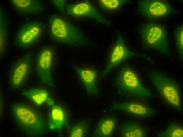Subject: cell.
Returning <instances> with one entry per match:
<instances>
[{"mask_svg": "<svg viewBox=\"0 0 183 137\" xmlns=\"http://www.w3.org/2000/svg\"><path fill=\"white\" fill-rule=\"evenodd\" d=\"M66 120V115L62 108L57 105H52L49 123L50 129L61 130L65 125Z\"/></svg>", "mask_w": 183, "mask_h": 137, "instance_id": "16", "label": "cell"}, {"mask_svg": "<svg viewBox=\"0 0 183 137\" xmlns=\"http://www.w3.org/2000/svg\"><path fill=\"white\" fill-rule=\"evenodd\" d=\"M138 32L144 45L170 56L168 35L165 26L152 23H144L139 26Z\"/></svg>", "mask_w": 183, "mask_h": 137, "instance_id": "5", "label": "cell"}, {"mask_svg": "<svg viewBox=\"0 0 183 137\" xmlns=\"http://www.w3.org/2000/svg\"><path fill=\"white\" fill-rule=\"evenodd\" d=\"M183 25L181 24L178 27L175 32L176 40V45L181 58L183 56Z\"/></svg>", "mask_w": 183, "mask_h": 137, "instance_id": "23", "label": "cell"}, {"mask_svg": "<svg viewBox=\"0 0 183 137\" xmlns=\"http://www.w3.org/2000/svg\"><path fill=\"white\" fill-rule=\"evenodd\" d=\"M52 2L54 4L57 9L62 14H65V6L67 2V0H52Z\"/></svg>", "mask_w": 183, "mask_h": 137, "instance_id": "24", "label": "cell"}, {"mask_svg": "<svg viewBox=\"0 0 183 137\" xmlns=\"http://www.w3.org/2000/svg\"><path fill=\"white\" fill-rule=\"evenodd\" d=\"M6 18L4 11L0 9V52L2 55L6 46L8 33Z\"/></svg>", "mask_w": 183, "mask_h": 137, "instance_id": "19", "label": "cell"}, {"mask_svg": "<svg viewBox=\"0 0 183 137\" xmlns=\"http://www.w3.org/2000/svg\"><path fill=\"white\" fill-rule=\"evenodd\" d=\"M136 55V53L127 48L122 34L118 33L116 41L110 52L108 63L102 73V79H105L111 70L120 63Z\"/></svg>", "mask_w": 183, "mask_h": 137, "instance_id": "11", "label": "cell"}, {"mask_svg": "<svg viewBox=\"0 0 183 137\" xmlns=\"http://www.w3.org/2000/svg\"><path fill=\"white\" fill-rule=\"evenodd\" d=\"M89 123L86 121L81 122L73 126L70 130L69 136L82 137L86 134L89 127Z\"/></svg>", "mask_w": 183, "mask_h": 137, "instance_id": "22", "label": "cell"}, {"mask_svg": "<svg viewBox=\"0 0 183 137\" xmlns=\"http://www.w3.org/2000/svg\"><path fill=\"white\" fill-rule=\"evenodd\" d=\"M109 111H120L142 118L155 115V109L142 103L131 101H112Z\"/></svg>", "mask_w": 183, "mask_h": 137, "instance_id": "12", "label": "cell"}, {"mask_svg": "<svg viewBox=\"0 0 183 137\" xmlns=\"http://www.w3.org/2000/svg\"><path fill=\"white\" fill-rule=\"evenodd\" d=\"M116 123L113 117L106 118L101 120L95 128L92 134L94 137L111 136L115 130Z\"/></svg>", "mask_w": 183, "mask_h": 137, "instance_id": "17", "label": "cell"}, {"mask_svg": "<svg viewBox=\"0 0 183 137\" xmlns=\"http://www.w3.org/2000/svg\"><path fill=\"white\" fill-rule=\"evenodd\" d=\"M12 116L17 127L28 136H39L47 130L44 117L40 113L29 105L16 104L10 107Z\"/></svg>", "mask_w": 183, "mask_h": 137, "instance_id": "1", "label": "cell"}, {"mask_svg": "<svg viewBox=\"0 0 183 137\" xmlns=\"http://www.w3.org/2000/svg\"><path fill=\"white\" fill-rule=\"evenodd\" d=\"M128 2L125 0H100L98 3L100 8L105 11L114 12Z\"/></svg>", "mask_w": 183, "mask_h": 137, "instance_id": "21", "label": "cell"}, {"mask_svg": "<svg viewBox=\"0 0 183 137\" xmlns=\"http://www.w3.org/2000/svg\"><path fill=\"white\" fill-rule=\"evenodd\" d=\"M65 9L66 14L68 15L75 17H89L105 25L111 26L110 22L88 1L75 3H66Z\"/></svg>", "mask_w": 183, "mask_h": 137, "instance_id": "10", "label": "cell"}, {"mask_svg": "<svg viewBox=\"0 0 183 137\" xmlns=\"http://www.w3.org/2000/svg\"><path fill=\"white\" fill-rule=\"evenodd\" d=\"M117 92L125 98L144 101L154 96L151 91L145 86L131 68L125 65L117 72L115 79Z\"/></svg>", "mask_w": 183, "mask_h": 137, "instance_id": "3", "label": "cell"}, {"mask_svg": "<svg viewBox=\"0 0 183 137\" xmlns=\"http://www.w3.org/2000/svg\"><path fill=\"white\" fill-rule=\"evenodd\" d=\"M138 11L149 20L169 17L177 12L171 3L162 0L140 1L138 3Z\"/></svg>", "mask_w": 183, "mask_h": 137, "instance_id": "6", "label": "cell"}, {"mask_svg": "<svg viewBox=\"0 0 183 137\" xmlns=\"http://www.w3.org/2000/svg\"><path fill=\"white\" fill-rule=\"evenodd\" d=\"M21 94L38 105L46 101L49 97L47 91L39 88H32L23 90Z\"/></svg>", "mask_w": 183, "mask_h": 137, "instance_id": "18", "label": "cell"}, {"mask_svg": "<svg viewBox=\"0 0 183 137\" xmlns=\"http://www.w3.org/2000/svg\"><path fill=\"white\" fill-rule=\"evenodd\" d=\"M44 27L43 23L39 21H31L24 23L16 33L14 44L22 48L32 46L41 37Z\"/></svg>", "mask_w": 183, "mask_h": 137, "instance_id": "7", "label": "cell"}, {"mask_svg": "<svg viewBox=\"0 0 183 137\" xmlns=\"http://www.w3.org/2000/svg\"><path fill=\"white\" fill-rule=\"evenodd\" d=\"M72 65L82 81L87 94L90 96L99 97L101 93L96 84V71L92 69L82 68L75 64Z\"/></svg>", "mask_w": 183, "mask_h": 137, "instance_id": "13", "label": "cell"}, {"mask_svg": "<svg viewBox=\"0 0 183 137\" xmlns=\"http://www.w3.org/2000/svg\"><path fill=\"white\" fill-rule=\"evenodd\" d=\"M12 6L16 12L24 16H37L44 10L43 3L37 0H12Z\"/></svg>", "mask_w": 183, "mask_h": 137, "instance_id": "14", "label": "cell"}, {"mask_svg": "<svg viewBox=\"0 0 183 137\" xmlns=\"http://www.w3.org/2000/svg\"><path fill=\"white\" fill-rule=\"evenodd\" d=\"M147 76L153 87L170 106L176 111H182L181 94L176 81L167 75L156 71H148Z\"/></svg>", "mask_w": 183, "mask_h": 137, "instance_id": "4", "label": "cell"}, {"mask_svg": "<svg viewBox=\"0 0 183 137\" xmlns=\"http://www.w3.org/2000/svg\"><path fill=\"white\" fill-rule=\"evenodd\" d=\"M33 51L30 52L17 59L9 72L10 84L14 89L20 88L24 84L32 68Z\"/></svg>", "mask_w": 183, "mask_h": 137, "instance_id": "9", "label": "cell"}, {"mask_svg": "<svg viewBox=\"0 0 183 137\" xmlns=\"http://www.w3.org/2000/svg\"><path fill=\"white\" fill-rule=\"evenodd\" d=\"M53 49L49 47L42 49L37 56L35 70L39 81L43 84L52 88H55L52 74L53 60Z\"/></svg>", "mask_w": 183, "mask_h": 137, "instance_id": "8", "label": "cell"}, {"mask_svg": "<svg viewBox=\"0 0 183 137\" xmlns=\"http://www.w3.org/2000/svg\"><path fill=\"white\" fill-rule=\"evenodd\" d=\"M49 25L51 37L59 43L76 47L88 43V39L79 28L57 15L49 16Z\"/></svg>", "mask_w": 183, "mask_h": 137, "instance_id": "2", "label": "cell"}, {"mask_svg": "<svg viewBox=\"0 0 183 137\" xmlns=\"http://www.w3.org/2000/svg\"><path fill=\"white\" fill-rule=\"evenodd\" d=\"M157 136L160 137H182L183 127L178 124L170 122L167 128L159 133Z\"/></svg>", "mask_w": 183, "mask_h": 137, "instance_id": "20", "label": "cell"}, {"mask_svg": "<svg viewBox=\"0 0 183 137\" xmlns=\"http://www.w3.org/2000/svg\"><path fill=\"white\" fill-rule=\"evenodd\" d=\"M119 135L122 137H146L148 133L139 123L134 121H125L118 127Z\"/></svg>", "mask_w": 183, "mask_h": 137, "instance_id": "15", "label": "cell"}]
</instances>
